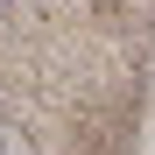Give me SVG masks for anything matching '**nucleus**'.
<instances>
[{
	"instance_id": "f03ea898",
	"label": "nucleus",
	"mask_w": 155,
	"mask_h": 155,
	"mask_svg": "<svg viewBox=\"0 0 155 155\" xmlns=\"http://www.w3.org/2000/svg\"><path fill=\"white\" fill-rule=\"evenodd\" d=\"M92 7H99V14H113V7H120V0H92Z\"/></svg>"
},
{
	"instance_id": "f257e3e1",
	"label": "nucleus",
	"mask_w": 155,
	"mask_h": 155,
	"mask_svg": "<svg viewBox=\"0 0 155 155\" xmlns=\"http://www.w3.org/2000/svg\"><path fill=\"white\" fill-rule=\"evenodd\" d=\"M0 155H35V134H28L14 113H0Z\"/></svg>"
}]
</instances>
